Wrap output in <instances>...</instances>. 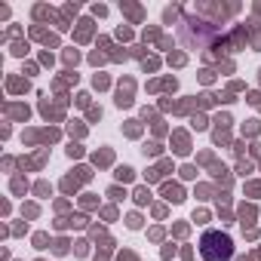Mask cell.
<instances>
[{"label": "cell", "instance_id": "1", "mask_svg": "<svg viewBox=\"0 0 261 261\" xmlns=\"http://www.w3.org/2000/svg\"><path fill=\"white\" fill-rule=\"evenodd\" d=\"M200 255L203 261H230L233 258V240L224 230H206L200 237Z\"/></svg>", "mask_w": 261, "mask_h": 261}]
</instances>
